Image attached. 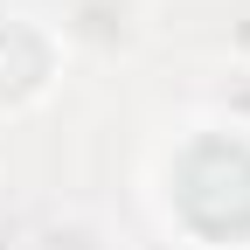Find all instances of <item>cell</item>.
Wrapping results in <instances>:
<instances>
[{
    "instance_id": "5b68a950",
    "label": "cell",
    "mask_w": 250,
    "mask_h": 250,
    "mask_svg": "<svg viewBox=\"0 0 250 250\" xmlns=\"http://www.w3.org/2000/svg\"><path fill=\"white\" fill-rule=\"evenodd\" d=\"M195 111H208V118L236 125V132H250V70H223V83H208Z\"/></svg>"
},
{
    "instance_id": "8992f818",
    "label": "cell",
    "mask_w": 250,
    "mask_h": 250,
    "mask_svg": "<svg viewBox=\"0 0 250 250\" xmlns=\"http://www.w3.org/2000/svg\"><path fill=\"white\" fill-rule=\"evenodd\" d=\"M0 7H7V0H0Z\"/></svg>"
},
{
    "instance_id": "6da1fadb",
    "label": "cell",
    "mask_w": 250,
    "mask_h": 250,
    "mask_svg": "<svg viewBox=\"0 0 250 250\" xmlns=\"http://www.w3.org/2000/svg\"><path fill=\"white\" fill-rule=\"evenodd\" d=\"M146 208L174 243L188 250H250V132L188 111L167 139H153L146 167Z\"/></svg>"
},
{
    "instance_id": "277c9868",
    "label": "cell",
    "mask_w": 250,
    "mask_h": 250,
    "mask_svg": "<svg viewBox=\"0 0 250 250\" xmlns=\"http://www.w3.org/2000/svg\"><path fill=\"white\" fill-rule=\"evenodd\" d=\"M21 250H132V236H125L104 208L70 202V208H49L42 223L21 236Z\"/></svg>"
},
{
    "instance_id": "7a4b0ae2",
    "label": "cell",
    "mask_w": 250,
    "mask_h": 250,
    "mask_svg": "<svg viewBox=\"0 0 250 250\" xmlns=\"http://www.w3.org/2000/svg\"><path fill=\"white\" fill-rule=\"evenodd\" d=\"M62 77H70V49H62L56 21L35 7H0V118L42 111Z\"/></svg>"
},
{
    "instance_id": "3957f363",
    "label": "cell",
    "mask_w": 250,
    "mask_h": 250,
    "mask_svg": "<svg viewBox=\"0 0 250 250\" xmlns=\"http://www.w3.org/2000/svg\"><path fill=\"white\" fill-rule=\"evenodd\" d=\"M70 62H132L153 35V0H62L49 14Z\"/></svg>"
}]
</instances>
